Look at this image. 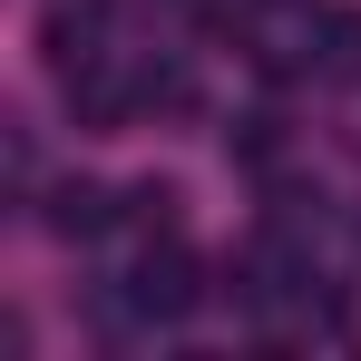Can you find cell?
<instances>
[{
    "label": "cell",
    "instance_id": "obj_2",
    "mask_svg": "<svg viewBox=\"0 0 361 361\" xmlns=\"http://www.w3.org/2000/svg\"><path fill=\"white\" fill-rule=\"evenodd\" d=\"M108 225H118V195H108V185L68 176L59 195H49V235H68V244H88V235H108Z\"/></svg>",
    "mask_w": 361,
    "mask_h": 361
},
{
    "label": "cell",
    "instance_id": "obj_1",
    "mask_svg": "<svg viewBox=\"0 0 361 361\" xmlns=\"http://www.w3.org/2000/svg\"><path fill=\"white\" fill-rule=\"evenodd\" d=\"M127 302H137L147 322H185V312L205 302V283H195V254H185V244H157V254L127 274Z\"/></svg>",
    "mask_w": 361,
    "mask_h": 361
}]
</instances>
